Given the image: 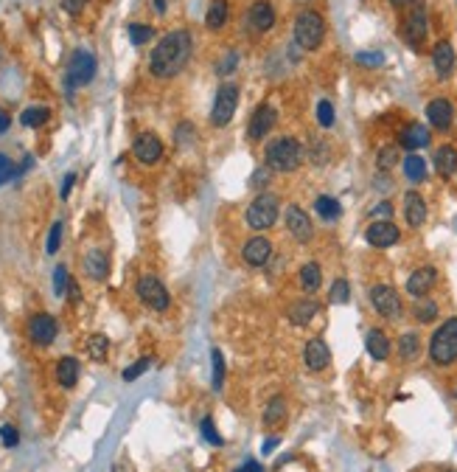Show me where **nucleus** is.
<instances>
[{"label":"nucleus","instance_id":"obj_16","mask_svg":"<svg viewBox=\"0 0 457 472\" xmlns=\"http://www.w3.org/2000/svg\"><path fill=\"white\" fill-rule=\"evenodd\" d=\"M241 256H244V262H247L250 267H267L270 259H273V242H270L267 236H253V239L244 245Z\"/></svg>","mask_w":457,"mask_h":472},{"label":"nucleus","instance_id":"obj_48","mask_svg":"<svg viewBox=\"0 0 457 472\" xmlns=\"http://www.w3.org/2000/svg\"><path fill=\"white\" fill-rule=\"evenodd\" d=\"M146 369H149V357H140L137 363H132V366L124 371V379H127V382H135V379L140 377Z\"/></svg>","mask_w":457,"mask_h":472},{"label":"nucleus","instance_id":"obj_5","mask_svg":"<svg viewBox=\"0 0 457 472\" xmlns=\"http://www.w3.org/2000/svg\"><path fill=\"white\" fill-rule=\"evenodd\" d=\"M278 214H280V202H278V197L270 194V191H261L250 205H247V225L253 228V231H267V228H273L275 222H278Z\"/></svg>","mask_w":457,"mask_h":472},{"label":"nucleus","instance_id":"obj_31","mask_svg":"<svg viewBox=\"0 0 457 472\" xmlns=\"http://www.w3.org/2000/svg\"><path fill=\"white\" fill-rule=\"evenodd\" d=\"M404 178L410 183H424L426 180V160L418 155V152H410L404 158Z\"/></svg>","mask_w":457,"mask_h":472},{"label":"nucleus","instance_id":"obj_32","mask_svg":"<svg viewBox=\"0 0 457 472\" xmlns=\"http://www.w3.org/2000/svg\"><path fill=\"white\" fill-rule=\"evenodd\" d=\"M399 354H401L404 363L418 360V354H421V337L415 332H407V334L399 337Z\"/></svg>","mask_w":457,"mask_h":472},{"label":"nucleus","instance_id":"obj_29","mask_svg":"<svg viewBox=\"0 0 457 472\" xmlns=\"http://www.w3.org/2000/svg\"><path fill=\"white\" fill-rule=\"evenodd\" d=\"M315 211H317V217L325 220V222H337V220L342 217L340 200H337V197H328V194H322V197L315 200Z\"/></svg>","mask_w":457,"mask_h":472},{"label":"nucleus","instance_id":"obj_59","mask_svg":"<svg viewBox=\"0 0 457 472\" xmlns=\"http://www.w3.org/2000/svg\"><path fill=\"white\" fill-rule=\"evenodd\" d=\"M258 183H261V186L267 183V172H261V169H258V172L253 175V186H258Z\"/></svg>","mask_w":457,"mask_h":472},{"label":"nucleus","instance_id":"obj_17","mask_svg":"<svg viewBox=\"0 0 457 472\" xmlns=\"http://www.w3.org/2000/svg\"><path fill=\"white\" fill-rule=\"evenodd\" d=\"M247 23H250V29L258 31V34L270 31V29L275 26L273 3H270V0H256V3L250 6V11H247Z\"/></svg>","mask_w":457,"mask_h":472},{"label":"nucleus","instance_id":"obj_51","mask_svg":"<svg viewBox=\"0 0 457 472\" xmlns=\"http://www.w3.org/2000/svg\"><path fill=\"white\" fill-rule=\"evenodd\" d=\"M328 160V146L322 141H315L312 143V163H317V166H322Z\"/></svg>","mask_w":457,"mask_h":472},{"label":"nucleus","instance_id":"obj_30","mask_svg":"<svg viewBox=\"0 0 457 472\" xmlns=\"http://www.w3.org/2000/svg\"><path fill=\"white\" fill-rule=\"evenodd\" d=\"M228 0H211L208 6V14H205V26L211 31H219L225 23H228Z\"/></svg>","mask_w":457,"mask_h":472},{"label":"nucleus","instance_id":"obj_19","mask_svg":"<svg viewBox=\"0 0 457 472\" xmlns=\"http://www.w3.org/2000/svg\"><path fill=\"white\" fill-rule=\"evenodd\" d=\"M303 363H306L309 371H322L331 363V352H328V346L322 343L320 337H315V340H309L303 346Z\"/></svg>","mask_w":457,"mask_h":472},{"label":"nucleus","instance_id":"obj_64","mask_svg":"<svg viewBox=\"0 0 457 472\" xmlns=\"http://www.w3.org/2000/svg\"><path fill=\"white\" fill-rule=\"evenodd\" d=\"M455 394H457V391H455Z\"/></svg>","mask_w":457,"mask_h":472},{"label":"nucleus","instance_id":"obj_12","mask_svg":"<svg viewBox=\"0 0 457 472\" xmlns=\"http://www.w3.org/2000/svg\"><path fill=\"white\" fill-rule=\"evenodd\" d=\"M365 239H367V245H373V247H382V250H384V247L399 245L401 231H399V225H393L390 220H376L373 225H367Z\"/></svg>","mask_w":457,"mask_h":472},{"label":"nucleus","instance_id":"obj_36","mask_svg":"<svg viewBox=\"0 0 457 472\" xmlns=\"http://www.w3.org/2000/svg\"><path fill=\"white\" fill-rule=\"evenodd\" d=\"M399 158H401V155H399V146H396V143L382 146L379 155H376V166H379V172H390V169H396Z\"/></svg>","mask_w":457,"mask_h":472},{"label":"nucleus","instance_id":"obj_53","mask_svg":"<svg viewBox=\"0 0 457 472\" xmlns=\"http://www.w3.org/2000/svg\"><path fill=\"white\" fill-rule=\"evenodd\" d=\"M85 6H88V0H62V9H65L68 14H79Z\"/></svg>","mask_w":457,"mask_h":472},{"label":"nucleus","instance_id":"obj_4","mask_svg":"<svg viewBox=\"0 0 457 472\" xmlns=\"http://www.w3.org/2000/svg\"><path fill=\"white\" fill-rule=\"evenodd\" d=\"M322 37H325V23L320 14L315 9L300 11L295 20V43L303 51H317L322 46Z\"/></svg>","mask_w":457,"mask_h":472},{"label":"nucleus","instance_id":"obj_58","mask_svg":"<svg viewBox=\"0 0 457 472\" xmlns=\"http://www.w3.org/2000/svg\"><path fill=\"white\" fill-rule=\"evenodd\" d=\"M9 124H11V116H9L6 110H0V135L9 130Z\"/></svg>","mask_w":457,"mask_h":472},{"label":"nucleus","instance_id":"obj_8","mask_svg":"<svg viewBox=\"0 0 457 472\" xmlns=\"http://www.w3.org/2000/svg\"><path fill=\"white\" fill-rule=\"evenodd\" d=\"M137 298H140L146 307H152L154 312H163V309H169V304H172L169 289L163 287V282H160L157 276H140V279H137Z\"/></svg>","mask_w":457,"mask_h":472},{"label":"nucleus","instance_id":"obj_10","mask_svg":"<svg viewBox=\"0 0 457 472\" xmlns=\"http://www.w3.org/2000/svg\"><path fill=\"white\" fill-rule=\"evenodd\" d=\"M401 37H404L407 46L415 48V51L424 46V40H426V9H424V3L412 6V11L407 14V20H404Z\"/></svg>","mask_w":457,"mask_h":472},{"label":"nucleus","instance_id":"obj_3","mask_svg":"<svg viewBox=\"0 0 457 472\" xmlns=\"http://www.w3.org/2000/svg\"><path fill=\"white\" fill-rule=\"evenodd\" d=\"M429 357L435 366H452L457 360V318L443 321L432 340H429Z\"/></svg>","mask_w":457,"mask_h":472},{"label":"nucleus","instance_id":"obj_35","mask_svg":"<svg viewBox=\"0 0 457 472\" xmlns=\"http://www.w3.org/2000/svg\"><path fill=\"white\" fill-rule=\"evenodd\" d=\"M48 118H51V110L48 107H28V110H23L20 124L28 127V130H37V127L48 124Z\"/></svg>","mask_w":457,"mask_h":472},{"label":"nucleus","instance_id":"obj_55","mask_svg":"<svg viewBox=\"0 0 457 472\" xmlns=\"http://www.w3.org/2000/svg\"><path fill=\"white\" fill-rule=\"evenodd\" d=\"M68 298H70L73 304H76V301L82 298V289H79V284L73 282V279H70V284H68Z\"/></svg>","mask_w":457,"mask_h":472},{"label":"nucleus","instance_id":"obj_33","mask_svg":"<svg viewBox=\"0 0 457 472\" xmlns=\"http://www.w3.org/2000/svg\"><path fill=\"white\" fill-rule=\"evenodd\" d=\"M286 419V402H283V396H275L270 399V405H267V411H264V427H278L280 422Z\"/></svg>","mask_w":457,"mask_h":472},{"label":"nucleus","instance_id":"obj_39","mask_svg":"<svg viewBox=\"0 0 457 472\" xmlns=\"http://www.w3.org/2000/svg\"><path fill=\"white\" fill-rule=\"evenodd\" d=\"M328 301L331 304H348L351 301V284L345 279H337L331 284V289H328Z\"/></svg>","mask_w":457,"mask_h":472},{"label":"nucleus","instance_id":"obj_56","mask_svg":"<svg viewBox=\"0 0 457 472\" xmlns=\"http://www.w3.org/2000/svg\"><path fill=\"white\" fill-rule=\"evenodd\" d=\"M236 472H264V467H261L258 461H253V458H250V461H244V464H241Z\"/></svg>","mask_w":457,"mask_h":472},{"label":"nucleus","instance_id":"obj_13","mask_svg":"<svg viewBox=\"0 0 457 472\" xmlns=\"http://www.w3.org/2000/svg\"><path fill=\"white\" fill-rule=\"evenodd\" d=\"M56 318L53 315H48V312H40V315H34L31 321H28V337H31V343H37V346H51L53 340H56Z\"/></svg>","mask_w":457,"mask_h":472},{"label":"nucleus","instance_id":"obj_44","mask_svg":"<svg viewBox=\"0 0 457 472\" xmlns=\"http://www.w3.org/2000/svg\"><path fill=\"white\" fill-rule=\"evenodd\" d=\"M238 56H241L238 51H228V53L222 56V62L216 65V73H219V76H230V73L238 68Z\"/></svg>","mask_w":457,"mask_h":472},{"label":"nucleus","instance_id":"obj_11","mask_svg":"<svg viewBox=\"0 0 457 472\" xmlns=\"http://www.w3.org/2000/svg\"><path fill=\"white\" fill-rule=\"evenodd\" d=\"M275 124H278V110H275L273 104H261V107H256V113H253V118H250V124H247V135H250V141H261V138H267Z\"/></svg>","mask_w":457,"mask_h":472},{"label":"nucleus","instance_id":"obj_38","mask_svg":"<svg viewBox=\"0 0 457 472\" xmlns=\"http://www.w3.org/2000/svg\"><path fill=\"white\" fill-rule=\"evenodd\" d=\"M127 34H130V43H132V46H143V43H149V40L154 37V29L146 26V23H132V26L127 29Z\"/></svg>","mask_w":457,"mask_h":472},{"label":"nucleus","instance_id":"obj_18","mask_svg":"<svg viewBox=\"0 0 457 472\" xmlns=\"http://www.w3.org/2000/svg\"><path fill=\"white\" fill-rule=\"evenodd\" d=\"M426 118L435 130H449L452 127V118H455V107L449 98H432L426 104Z\"/></svg>","mask_w":457,"mask_h":472},{"label":"nucleus","instance_id":"obj_60","mask_svg":"<svg viewBox=\"0 0 457 472\" xmlns=\"http://www.w3.org/2000/svg\"><path fill=\"white\" fill-rule=\"evenodd\" d=\"M412 3H415V0H390V6H396V9H407Z\"/></svg>","mask_w":457,"mask_h":472},{"label":"nucleus","instance_id":"obj_57","mask_svg":"<svg viewBox=\"0 0 457 472\" xmlns=\"http://www.w3.org/2000/svg\"><path fill=\"white\" fill-rule=\"evenodd\" d=\"M278 441H280L278 436H273V438H267V441H264V447H261V453H264V456H270V453H273L275 447H278Z\"/></svg>","mask_w":457,"mask_h":472},{"label":"nucleus","instance_id":"obj_28","mask_svg":"<svg viewBox=\"0 0 457 472\" xmlns=\"http://www.w3.org/2000/svg\"><path fill=\"white\" fill-rule=\"evenodd\" d=\"M298 282H300V289L303 292H317L322 284V270L317 262H306L303 267H300V276H298Z\"/></svg>","mask_w":457,"mask_h":472},{"label":"nucleus","instance_id":"obj_40","mask_svg":"<svg viewBox=\"0 0 457 472\" xmlns=\"http://www.w3.org/2000/svg\"><path fill=\"white\" fill-rule=\"evenodd\" d=\"M438 318V304L435 301H421L415 304V321L418 324H432Z\"/></svg>","mask_w":457,"mask_h":472},{"label":"nucleus","instance_id":"obj_22","mask_svg":"<svg viewBox=\"0 0 457 472\" xmlns=\"http://www.w3.org/2000/svg\"><path fill=\"white\" fill-rule=\"evenodd\" d=\"M426 200L418 194V191H407V197H404V220H407V225L410 228H421L424 222H426Z\"/></svg>","mask_w":457,"mask_h":472},{"label":"nucleus","instance_id":"obj_52","mask_svg":"<svg viewBox=\"0 0 457 472\" xmlns=\"http://www.w3.org/2000/svg\"><path fill=\"white\" fill-rule=\"evenodd\" d=\"M370 217H376V220H390V217H393V205L384 200V202H379V205L370 208Z\"/></svg>","mask_w":457,"mask_h":472},{"label":"nucleus","instance_id":"obj_14","mask_svg":"<svg viewBox=\"0 0 457 472\" xmlns=\"http://www.w3.org/2000/svg\"><path fill=\"white\" fill-rule=\"evenodd\" d=\"M286 231L295 236L298 242H312V236H315V228H312V220H309V214L300 208V205H289L286 208Z\"/></svg>","mask_w":457,"mask_h":472},{"label":"nucleus","instance_id":"obj_24","mask_svg":"<svg viewBox=\"0 0 457 472\" xmlns=\"http://www.w3.org/2000/svg\"><path fill=\"white\" fill-rule=\"evenodd\" d=\"M365 349L373 360H387L390 357V340L382 329H370L365 337Z\"/></svg>","mask_w":457,"mask_h":472},{"label":"nucleus","instance_id":"obj_21","mask_svg":"<svg viewBox=\"0 0 457 472\" xmlns=\"http://www.w3.org/2000/svg\"><path fill=\"white\" fill-rule=\"evenodd\" d=\"M438 282V270L435 267H418L415 273H410V279H407V292H410L412 298H424L432 287Z\"/></svg>","mask_w":457,"mask_h":472},{"label":"nucleus","instance_id":"obj_50","mask_svg":"<svg viewBox=\"0 0 457 472\" xmlns=\"http://www.w3.org/2000/svg\"><path fill=\"white\" fill-rule=\"evenodd\" d=\"M14 175H17V172H14V163H11L6 155H0V186H3V183H9Z\"/></svg>","mask_w":457,"mask_h":472},{"label":"nucleus","instance_id":"obj_62","mask_svg":"<svg viewBox=\"0 0 457 472\" xmlns=\"http://www.w3.org/2000/svg\"><path fill=\"white\" fill-rule=\"evenodd\" d=\"M446 472H457V470H446Z\"/></svg>","mask_w":457,"mask_h":472},{"label":"nucleus","instance_id":"obj_7","mask_svg":"<svg viewBox=\"0 0 457 472\" xmlns=\"http://www.w3.org/2000/svg\"><path fill=\"white\" fill-rule=\"evenodd\" d=\"M93 79H95V56H93L90 51H82V48L73 51V56L68 62V76H65L68 91L85 88V85H90Z\"/></svg>","mask_w":457,"mask_h":472},{"label":"nucleus","instance_id":"obj_26","mask_svg":"<svg viewBox=\"0 0 457 472\" xmlns=\"http://www.w3.org/2000/svg\"><path fill=\"white\" fill-rule=\"evenodd\" d=\"M429 130L424 127V124H410L404 133H401V146L404 149H410V152H418V149H424V146H429Z\"/></svg>","mask_w":457,"mask_h":472},{"label":"nucleus","instance_id":"obj_43","mask_svg":"<svg viewBox=\"0 0 457 472\" xmlns=\"http://www.w3.org/2000/svg\"><path fill=\"white\" fill-rule=\"evenodd\" d=\"M334 104L328 101V98H322L320 104H317V121H320V127H325V130H331L334 127Z\"/></svg>","mask_w":457,"mask_h":472},{"label":"nucleus","instance_id":"obj_2","mask_svg":"<svg viewBox=\"0 0 457 472\" xmlns=\"http://www.w3.org/2000/svg\"><path fill=\"white\" fill-rule=\"evenodd\" d=\"M300 163H303V143L298 138L280 135V138L270 141V146H267V166L273 172L289 175V172H298Z\"/></svg>","mask_w":457,"mask_h":472},{"label":"nucleus","instance_id":"obj_15","mask_svg":"<svg viewBox=\"0 0 457 472\" xmlns=\"http://www.w3.org/2000/svg\"><path fill=\"white\" fill-rule=\"evenodd\" d=\"M132 155H135L143 166H152L163 155V141L154 133H140L135 138V143H132Z\"/></svg>","mask_w":457,"mask_h":472},{"label":"nucleus","instance_id":"obj_54","mask_svg":"<svg viewBox=\"0 0 457 472\" xmlns=\"http://www.w3.org/2000/svg\"><path fill=\"white\" fill-rule=\"evenodd\" d=\"M73 183H76V172H68V175H65V180H62V191H59V194H62V200H68V197H70Z\"/></svg>","mask_w":457,"mask_h":472},{"label":"nucleus","instance_id":"obj_23","mask_svg":"<svg viewBox=\"0 0 457 472\" xmlns=\"http://www.w3.org/2000/svg\"><path fill=\"white\" fill-rule=\"evenodd\" d=\"M317 309H320L317 301H312V298H300V301H295V304L289 307V321H292L295 327H306V324L317 315Z\"/></svg>","mask_w":457,"mask_h":472},{"label":"nucleus","instance_id":"obj_41","mask_svg":"<svg viewBox=\"0 0 457 472\" xmlns=\"http://www.w3.org/2000/svg\"><path fill=\"white\" fill-rule=\"evenodd\" d=\"M211 363H214V388L219 391L225 385V357L219 349H211Z\"/></svg>","mask_w":457,"mask_h":472},{"label":"nucleus","instance_id":"obj_63","mask_svg":"<svg viewBox=\"0 0 457 472\" xmlns=\"http://www.w3.org/2000/svg\"><path fill=\"white\" fill-rule=\"evenodd\" d=\"M300 3H303V0H300Z\"/></svg>","mask_w":457,"mask_h":472},{"label":"nucleus","instance_id":"obj_42","mask_svg":"<svg viewBox=\"0 0 457 472\" xmlns=\"http://www.w3.org/2000/svg\"><path fill=\"white\" fill-rule=\"evenodd\" d=\"M68 270H65V265H56V270H53V295H59V298H65L68 295Z\"/></svg>","mask_w":457,"mask_h":472},{"label":"nucleus","instance_id":"obj_37","mask_svg":"<svg viewBox=\"0 0 457 472\" xmlns=\"http://www.w3.org/2000/svg\"><path fill=\"white\" fill-rule=\"evenodd\" d=\"M88 354L93 360H107L110 354V337L107 334H90L88 337Z\"/></svg>","mask_w":457,"mask_h":472},{"label":"nucleus","instance_id":"obj_25","mask_svg":"<svg viewBox=\"0 0 457 472\" xmlns=\"http://www.w3.org/2000/svg\"><path fill=\"white\" fill-rule=\"evenodd\" d=\"M79 360L76 357H62L59 363H56V382L62 385V388H76V382H79Z\"/></svg>","mask_w":457,"mask_h":472},{"label":"nucleus","instance_id":"obj_6","mask_svg":"<svg viewBox=\"0 0 457 472\" xmlns=\"http://www.w3.org/2000/svg\"><path fill=\"white\" fill-rule=\"evenodd\" d=\"M238 85L236 82H225L216 96H214V107H211V124L214 127H228L230 121H233V113H236V107H238Z\"/></svg>","mask_w":457,"mask_h":472},{"label":"nucleus","instance_id":"obj_34","mask_svg":"<svg viewBox=\"0 0 457 472\" xmlns=\"http://www.w3.org/2000/svg\"><path fill=\"white\" fill-rule=\"evenodd\" d=\"M85 270H88V276H90V279H104V276H107V270H110L107 256H104L101 250H93V253H88V259H85Z\"/></svg>","mask_w":457,"mask_h":472},{"label":"nucleus","instance_id":"obj_49","mask_svg":"<svg viewBox=\"0 0 457 472\" xmlns=\"http://www.w3.org/2000/svg\"><path fill=\"white\" fill-rule=\"evenodd\" d=\"M0 438H3V444H6V447H17V441H20V433H17V427L3 425V427H0Z\"/></svg>","mask_w":457,"mask_h":472},{"label":"nucleus","instance_id":"obj_20","mask_svg":"<svg viewBox=\"0 0 457 472\" xmlns=\"http://www.w3.org/2000/svg\"><path fill=\"white\" fill-rule=\"evenodd\" d=\"M432 65H435L438 79H449L452 76V71H455V48H452V43L441 40L438 46L432 48Z\"/></svg>","mask_w":457,"mask_h":472},{"label":"nucleus","instance_id":"obj_1","mask_svg":"<svg viewBox=\"0 0 457 472\" xmlns=\"http://www.w3.org/2000/svg\"><path fill=\"white\" fill-rule=\"evenodd\" d=\"M191 51H194V43H191V34L188 31H169L149 56V71L157 76V79H172L183 71L191 59Z\"/></svg>","mask_w":457,"mask_h":472},{"label":"nucleus","instance_id":"obj_45","mask_svg":"<svg viewBox=\"0 0 457 472\" xmlns=\"http://www.w3.org/2000/svg\"><path fill=\"white\" fill-rule=\"evenodd\" d=\"M199 430H202V436H205V441H208V444H214V447H222V444H225V438L219 436V430L214 427V422H211V419H202Z\"/></svg>","mask_w":457,"mask_h":472},{"label":"nucleus","instance_id":"obj_47","mask_svg":"<svg viewBox=\"0 0 457 472\" xmlns=\"http://www.w3.org/2000/svg\"><path fill=\"white\" fill-rule=\"evenodd\" d=\"M59 245H62V222H53V228H51V234H48V245L46 250L53 256L56 250H59Z\"/></svg>","mask_w":457,"mask_h":472},{"label":"nucleus","instance_id":"obj_61","mask_svg":"<svg viewBox=\"0 0 457 472\" xmlns=\"http://www.w3.org/2000/svg\"><path fill=\"white\" fill-rule=\"evenodd\" d=\"M154 11L157 14H166V0H154Z\"/></svg>","mask_w":457,"mask_h":472},{"label":"nucleus","instance_id":"obj_46","mask_svg":"<svg viewBox=\"0 0 457 472\" xmlns=\"http://www.w3.org/2000/svg\"><path fill=\"white\" fill-rule=\"evenodd\" d=\"M382 62H384V53H382V51H359V53H357V65L379 68Z\"/></svg>","mask_w":457,"mask_h":472},{"label":"nucleus","instance_id":"obj_9","mask_svg":"<svg viewBox=\"0 0 457 472\" xmlns=\"http://www.w3.org/2000/svg\"><path fill=\"white\" fill-rule=\"evenodd\" d=\"M370 307H373L376 315H382V318H387V321L401 315V298H399V292H396L393 287H387V284H376V287L370 289Z\"/></svg>","mask_w":457,"mask_h":472},{"label":"nucleus","instance_id":"obj_27","mask_svg":"<svg viewBox=\"0 0 457 472\" xmlns=\"http://www.w3.org/2000/svg\"><path fill=\"white\" fill-rule=\"evenodd\" d=\"M435 169H438V175H443V178H452L457 172V149L455 146H449V143H443L438 152H435Z\"/></svg>","mask_w":457,"mask_h":472}]
</instances>
